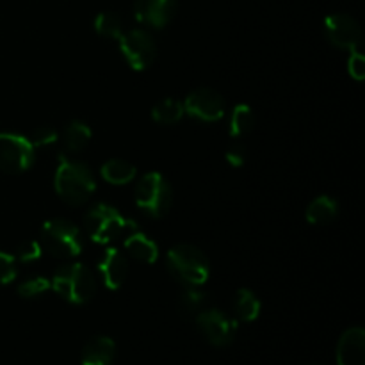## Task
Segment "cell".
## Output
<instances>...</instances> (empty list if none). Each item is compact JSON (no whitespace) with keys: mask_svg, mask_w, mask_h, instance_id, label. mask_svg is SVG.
I'll list each match as a JSON object with an SVG mask.
<instances>
[{"mask_svg":"<svg viewBox=\"0 0 365 365\" xmlns=\"http://www.w3.org/2000/svg\"><path fill=\"white\" fill-rule=\"evenodd\" d=\"M184 116V106L175 98H164L153 107L152 118L157 123L173 125Z\"/></svg>","mask_w":365,"mask_h":365,"instance_id":"44dd1931","label":"cell"},{"mask_svg":"<svg viewBox=\"0 0 365 365\" xmlns=\"http://www.w3.org/2000/svg\"><path fill=\"white\" fill-rule=\"evenodd\" d=\"M52 289V282L46 280V278L38 277V278H31V280H25L24 284L18 285V294L21 298H36V296L45 294L46 291Z\"/></svg>","mask_w":365,"mask_h":365,"instance_id":"cb8c5ba5","label":"cell"},{"mask_svg":"<svg viewBox=\"0 0 365 365\" xmlns=\"http://www.w3.org/2000/svg\"><path fill=\"white\" fill-rule=\"evenodd\" d=\"M339 216V203L331 196H317L307 207V221L312 225L331 223Z\"/></svg>","mask_w":365,"mask_h":365,"instance_id":"e0dca14e","label":"cell"},{"mask_svg":"<svg viewBox=\"0 0 365 365\" xmlns=\"http://www.w3.org/2000/svg\"><path fill=\"white\" fill-rule=\"evenodd\" d=\"M177 0H135L134 16L139 24L163 29L173 18Z\"/></svg>","mask_w":365,"mask_h":365,"instance_id":"7c38bea8","label":"cell"},{"mask_svg":"<svg viewBox=\"0 0 365 365\" xmlns=\"http://www.w3.org/2000/svg\"><path fill=\"white\" fill-rule=\"evenodd\" d=\"M41 246L57 259H71L82 252L81 232L71 221L50 220L41 228Z\"/></svg>","mask_w":365,"mask_h":365,"instance_id":"277c9868","label":"cell"},{"mask_svg":"<svg viewBox=\"0 0 365 365\" xmlns=\"http://www.w3.org/2000/svg\"><path fill=\"white\" fill-rule=\"evenodd\" d=\"M36 148L27 138L11 132H0V171L24 173L34 164Z\"/></svg>","mask_w":365,"mask_h":365,"instance_id":"52a82bcc","label":"cell"},{"mask_svg":"<svg viewBox=\"0 0 365 365\" xmlns=\"http://www.w3.org/2000/svg\"><path fill=\"white\" fill-rule=\"evenodd\" d=\"M116 356V344L109 337H95L82 349V365H110Z\"/></svg>","mask_w":365,"mask_h":365,"instance_id":"9a60e30c","label":"cell"},{"mask_svg":"<svg viewBox=\"0 0 365 365\" xmlns=\"http://www.w3.org/2000/svg\"><path fill=\"white\" fill-rule=\"evenodd\" d=\"M93 25H95V31L100 36H103V38L120 39V36L123 34L121 18L116 13H113V11H102V13L96 14L95 24Z\"/></svg>","mask_w":365,"mask_h":365,"instance_id":"7402d4cb","label":"cell"},{"mask_svg":"<svg viewBox=\"0 0 365 365\" xmlns=\"http://www.w3.org/2000/svg\"><path fill=\"white\" fill-rule=\"evenodd\" d=\"M178 303H180L184 312L195 314L198 312L203 307V303H205V294H203L202 291H198V289H187V291L180 296V302Z\"/></svg>","mask_w":365,"mask_h":365,"instance_id":"d4e9b609","label":"cell"},{"mask_svg":"<svg viewBox=\"0 0 365 365\" xmlns=\"http://www.w3.org/2000/svg\"><path fill=\"white\" fill-rule=\"evenodd\" d=\"M59 139L57 132L52 127H39L32 132V138L29 141L32 143V146H48L52 143H56Z\"/></svg>","mask_w":365,"mask_h":365,"instance_id":"83f0119b","label":"cell"},{"mask_svg":"<svg viewBox=\"0 0 365 365\" xmlns=\"http://www.w3.org/2000/svg\"><path fill=\"white\" fill-rule=\"evenodd\" d=\"M91 139V128L84 123V121H71L66 128H64L63 134V143L66 146L68 152L75 153L81 152V150L86 148V145Z\"/></svg>","mask_w":365,"mask_h":365,"instance_id":"d6986e66","label":"cell"},{"mask_svg":"<svg viewBox=\"0 0 365 365\" xmlns=\"http://www.w3.org/2000/svg\"><path fill=\"white\" fill-rule=\"evenodd\" d=\"M253 125V113L252 107L246 103H239L235 106L234 113L230 118V135L232 138H241V135L248 134L252 130Z\"/></svg>","mask_w":365,"mask_h":365,"instance_id":"603a6c76","label":"cell"},{"mask_svg":"<svg viewBox=\"0 0 365 365\" xmlns=\"http://www.w3.org/2000/svg\"><path fill=\"white\" fill-rule=\"evenodd\" d=\"M43 255V246L41 242L38 241H27L24 242V245L18 246L16 250V259L20 260V262H36V260L41 259Z\"/></svg>","mask_w":365,"mask_h":365,"instance_id":"484cf974","label":"cell"},{"mask_svg":"<svg viewBox=\"0 0 365 365\" xmlns=\"http://www.w3.org/2000/svg\"><path fill=\"white\" fill-rule=\"evenodd\" d=\"M227 160H228V164H230V166H234V168H241L242 164L246 163V148L242 145H234V146H230V148H228V152H227Z\"/></svg>","mask_w":365,"mask_h":365,"instance_id":"f546056e","label":"cell"},{"mask_svg":"<svg viewBox=\"0 0 365 365\" xmlns=\"http://www.w3.org/2000/svg\"><path fill=\"white\" fill-rule=\"evenodd\" d=\"M348 70L355 81L362 82L365 78V57L360 50H353L351 57L348 61Z\"/></svg>","mask_w":365,"mask_h":365,"instance_id":"f1b7e54d","label":"cell"},{"mask_svg":"<svg viewBox=\"0 0 365 365\" xmlns=\"http://www.w3.org/2000/svg\"><path fill=\"white\" fill-rule=\"evenodd\" d=\"M52 289L66 302L73 305H84L95 296L96 285L88 267L82 264H68L56 271L52 278Z\"/></svg>","mask_w":365,"mask_h":365,"instance_id":"3957f363","label":"cell"},{"mask_svg":"<svg viewBox=\"0 0 365 365\" xmlns=\"http://www.w3.org/2000/svg\"><path fill=\"white\" fill-rule=\"evenodd\" d=\"M339 365H365V331L364 328H349L342 334L337 346Z\"/></svg>","mask_w":365,"mask_h":365,"instance_id":"4fadbf2b","label":"cell"},{"mask_svg":"<svg viewBox=\"0 0 365 365\" xmlns=\"http://www.w3.org/2000/svg\"><path fill=\"white\" fill-rule=\"evenodd\" d=\"M324 32L330 43L342 50H359L362 41V31H360L359 21L353 16L344 13L328 14L324 20Z\"/></svg>","mask_w":365,"mask_h":365,"instance_id":"9c48e42d","label":"cell"},{"mask_svg":"<svg viewBox=\"0 0 365 365\" xmlns=\"http://www.w3.org/2000/svg\"><path fill=\"white\" fill-rule=\"evenodd\" d=\"M53 184H56V191L61 200L70 205H81V203L88 202L89 196L96 189L95 178H93L89 168L84 163L68 159V157L59 159Z\"/></svg>","mask_w":365,"mask_h":365,"instance_id":"6da1fadb","label":"cell"},{"mask_svg":"<svg viewBox=\"0 0 365 365\" xmlns=\"http://www.w3.org/2000/svg\"><path fill=\"white\" fill-rule=\"evenodd\" d=\"M125 250L134 257L135 260L143 264H153L159 259V246L152 241L146 234L135 230L125 241Z\"/></svg>","mask_w":365,"mask_h":365,"instance_id":"2e32d148","label":"cell"},{"mask_svg":"<svg viewBox=\"0 0 365 365\" xmlns=\"http://www.w3.org/2000/svg\"><path fill=\"white\" fill-rule=\"evenodd\" d=\"M98 269L102 273L106 287L110 289V291H118L123 285V282L127 280L128 264L127 259L120 253V250L109 248L106 252V255H103Z\"/></svg>","mask_w":365,"mask_h":365,"instance_id":"5bb4252c","label":"cell"},{"mask_svg":"<svg viewBox=\"0 0 365 365\" xmlns=\"http://www.w3.org/2000/svg\"><path fill=\"white\" fill-rule=\"evenodd\" d=\"M235 314L241 321H255L260 314V299L250 289H239L235 294Z\"/></svg>","mask_w":365,"mask_h":365,"instance_id":"ffe728a7","label":"cell"},{"mask_svg":"<svg viewBox=\"0 0 365 365\" xmlns=\"http://www.w3.org/2000/svg\"><path fill=\"white\" fill-rule=\"evenodd\" d=\"M135 203L150 217L166 216L173 203V191L160 173H146L135 189Z\"/></svg>","mask_w":365,"mask_h":365,"instance_id":"5b68a950","label":"cell"},{"mask_svg":"<svg viewBox=\"0 0 365 365\" xmlns=\"http://www.w3.org/2000/svg\"><path fill=\"white\" fill-rule=\"evenodd\" d=\"M84 225L91 241L98 245H109L127 230L130 221L125 220L114 207L107 203H96L86 214Z\"/></svg>","mask_w":365,"mask_h":365,"instance_id":"8992f818","label":"cell"},{"mask_svg":"<svg viewBox=\"0 0 365 365\" xmlns=\"http://www.w3.org/2000/svg\"><path fill=\"white\" fill-rule=\"evenodd\" d=\"M100 173H102L103 180L109 182V184L125 185L134 180L138 170H135L134 164L127 163L123 159H110L107 163H103Z\"/></svg>","mask_w":365,"mask_h":365,"instance_id":"ac0fdd59","label":"cell"},{"mask_svg":"<svg viewBox=\"0 0 365 365\" xmlns=\"http://www.w3.org/2000/svg\"><path fill=\"white\" fill-rule=\"evenodd\" d=\"M14 278H16V260L14 257L0 252V284H11Z\"/></svg>","mask_w":365,"mask_h":365,"instance_id":"4316f807","label":"cell"},{"mask_svg":"<svg viewBox=\"0 0 365 365\" xmlns=\"http://www.w3.org/2000/svg\"><path fill=\"white\" fill-rule=\"evenodd\" d=\"M196 323H198L203 337L214 346L230 344L235 337V331H237V323L230 316L216 309L200 312L198 317H196Z\"/></svg>","mask_w":365,"mask_h":365,"instance_id":"30bf717a","label":"cell"},{"mask_svg":"<svg viewBox=\"0 0 365 365\" xmlns=\"http://www.w3.org/2000/svg\"><path fill=\"white\" fill-rule=\"evenodd\" d=\"M184 106V113L200 121H220L225 114V102L217 91L210 88H200L189 93Z\"/></svg>","mask_w":365,"mask_h":365,"instance_id":"8fae6325","label":"cell"},{"mask_svg":"<svg viewBox=\"0 0 365 365\" xmlns=\"http://www.w3.org/2000/svg\"><path fill=\"white\" fill-rule=\"evenodd\" d=\"M166 264L170 273L184 284L198 287L209 278L210 266L202 250L192 245H178L168 252Z\"/></svg>","mask_w":365,"mask_h":365,"instance_id":"7a4b0ae2","label":"cell"},{"mask_svg":"<svg viewBox=\"0 0 365 365\" xmlns=\"http://www.w3.org/2000/svg\"><path fill=\"white\" fill-rule=\"evenodd\" d=\"M120 50L127 59L128 66L135 71H143L153 63L157 53L155 41L152 36L143 29H134V31L123 32L120 36Z\"/></svg>","mask_w":365,"mask_h":365,"instance_id":"ba28073f","label":"cell"}]
</instances>
